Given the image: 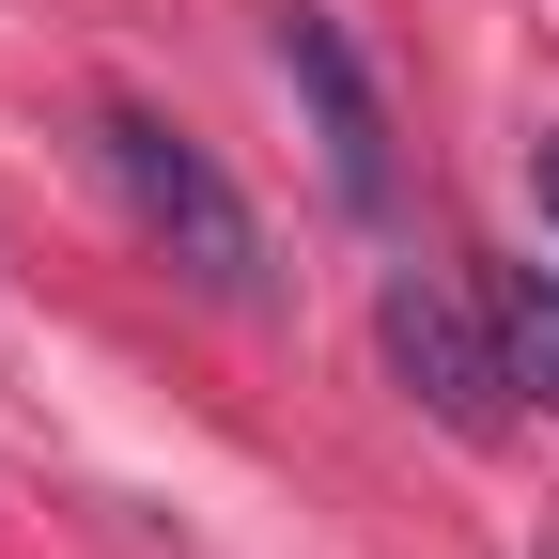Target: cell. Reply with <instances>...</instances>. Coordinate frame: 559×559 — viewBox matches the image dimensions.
Instances as JSON below:
<instances>
[{
	"mask_svg": "<svg viewBox=\"0 0 559 559\" xmlns=\"http://www.w3.org/2000/svg\"><path fill=\"white\" fill-rule=\"evenodd\" d=\"M528 187H544V234H559V140H544V156H528Z\"/></svg>",
	"mask_w": 559,
	"mask_h": 559,
	"instance_id": "cell-5",
	"label": "cell"
},
{
	"mask_svg": "<svg viewBox=\"0 0 559 559\" xmlns=\"http://www.w3.org/2000/svg\"><path fill=\"white\" fill-rule=\"evenodd\" d=\"M481 311H498L513 404H544V419H559V280H544V264H498V280H481Z\"/></svg>",
	"mask_w": 559,
	"mask_h": 559,
	"instance_id": "cell-4",
	"label": "cell"
},
{
	"mask_svg": "<svg viewBox=\"0 0 559 559\" xmlns=\"http://www.w3.org/2000/svg\"><path fill=\"white\" fill-rule=\"evenodd\" d=\"M280 79H296V109H311V140H326V187H342V218H404V156H389V109H373V62H358V32L342 16H280Z\"/></svg>",
	"mask_w": 559,
	"mask_h": 559,
	"instance_id": "cell-3",
	"label": "cell"
},
{
	"mask_svg": "<svg viewBox=\"0 0 559 559\" xmlns=\"http://www.w3.org/2000/svg\"><path fill=\"white\" fill-rule=\"evenodd\" d=\"M373 342H389L404 404H436L451 436H498V419H513V358H498V311H466L436 264H404L389 296H373Z\"/></svg>",
	"mask_w": 559,
	"mask_h": 559,
	"instance_id": "cell-2",
	"label": "cell"
},
{
	"mask_svg": "<svg viewBox=\"0 0 559 559\" xmlns=\"http://www.w3.org/2000/svg\"><path fill=\"white\" fill-rule=\"evenodd\" d=\"M94 171H109V202L140 218V249H156L187 296H218V311H249V296H264V218H249V187L202 156L171 109L109 94V109H94Z\"/></svg>",
	"mask_w": 559,
	"mask_h": 559,
	"instance_id": "cell-1",
	"label": "cell"
}]
</instances>
